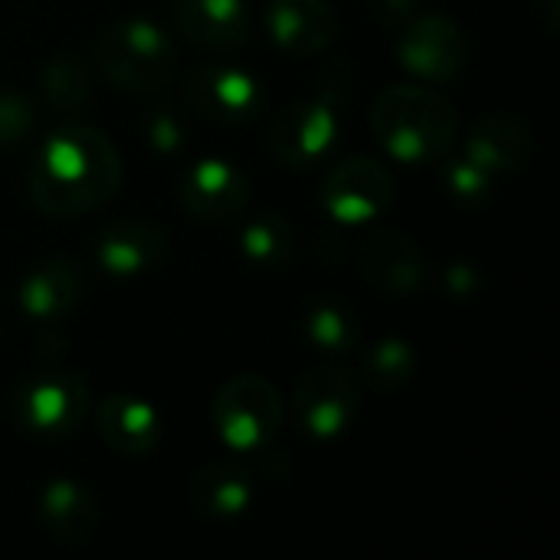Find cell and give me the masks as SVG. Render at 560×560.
Instances as JSON below:
<instances>
[{
  "mask_svg": "<svg viewBox=\"0 0 560 560\" xmlns=\"http://www.w3.org/2000/svg\"><path fill=\"white\" fill-rule=\"evenodd\" d=\"M13 413L36 436H69L89 417V387L75 374L30 377L16 390Z\"/></svg>",
  "mask_w": 560,
  "mask_h": 560,
  "instance_id": "obj_5",
  "label": "cell"
},
{
  "mask_svg": "<svg viewBox=\"0 0 560 560\" xmlns=\"http://www.w3.org/2000/svg\"><path fill=\"white\" fill-rule=\"evenodd\" d=\"M167 256V233L151 220H118L108 223L95 240V259L108 276L135 279L161 266Z\"/></svg>",
  "mask_w": 560,
  "mask_h": 560,
  "instance_id": "obj_12",
  "label": "cell"
},
{
  "mask_svg": "<svg viewBox=\"0 0 560 560\" xmlns=\"http://www.w3.org/2000/svg\"><path fill=\"white\" fill-rule=\"evenodd\" d=\"M466 154L479 161L489 174H512L532 161L535 135L515 115H489L472 128Z\"/></svg>",
  "mask_w": 560,
  "mask_h": 560,
  "instance_id": "obj_16",
  "label": "cell"
},
{
  "mask_svg": "<svg viewBox=\"0 0 560 560\" xmlns=\"http://www.w3.org/2000/svg\"><path fill=\"white\" fill-rule=\"evenodd\" d=\"M39 518L62 545H82L98 528V502L75 479H52L39 492Z\"/></svg>",
  "mask_w": 560,
  "mask_h": 560,
  "instance_id": "obj_19",
  "label": "cell"
},
{
  "mask_svg": "<svg viewBox=\"0 0 560 560\" xmlns=\"http://www.w3.org/2000/svg\"><path fill=\"white\" fill-rule=\"evenodd\" d=\"M249 200L246 174L220 158L197 161L180 180V203L200 223H220L236 217Z\"/></svg>",
  "mask_w": 560,
  "mask_h": 560,
  "instance_id": "obj_11",
  "label": "cell"
},
{
  "mask_svg": "<svg viewBox=\"0 0 560 560\" xmlns=\"http://www.w3.org/2000/svg\"><path fill=\"white\" fill-rule=\"evenodd\" d=\"M253 502V479L236 463H213L194 479V505L207 518H240Z\"/></svg>",
  "mask_w": 560,
  "mask_h": 560,
  "instance_id": "obj_20",
  "label": "cell"
},
{
  "mask_svg": "<svg viewBox=\"0 0 560 560\" xmlns=\"http://www.w3.org/2000/svg\"><path fill=\"white\" fill-rule=\"evenodd\" d=\"M95 427L105 446L121 456H148L161 440L158 410L148 400L128 394L105 397L95 410Z\"/></svg>",
  "mask_w": 560,
  "mask_h": 560,
  "instance_id": "obj_15",
  "label": "cell"
},
{
  "mask_svg": "<svg viewBox=\"0 0 560 560\" xmlns=\"http://www.w3.org/2000/svg\"><path fill=\"white\" fill-rule=\"evenodd\" d=\"M121 184L115 144L92 125L56 128L33 154L30 197L49 217H79L108 203Z\"/></svg>",
  "mask_w": 560,
  "mask_h": 560,
  "instance_id": "obj_1",
  "label": "cell"
},
{
  "mask_svg": "<svg viewBox=\"0 0 560 560\" xmlns=\"http://www.w3.org/2000/svg\"><path fill=\"white\" fill-rule=\"evenodd\" d=\"M417 3H420V0H377V10H381V16H384V20H390V23H404V20H410V16H413Z\"/></svg>",
  "mask_w": 560,
  "mask_h": 560,
  "instance_id": "obj_29",
  "label": "cell"
},
{
  "mask_svg": "<svg viewBox=\"0 0 560 560\" xmlns=\"http://www.w3.org/2000/svg\"><path fill=\"white\" fill-rule=\"evenodd\" d=\"M397 56L413 75L430 82H450L466 66V39L453 20L427 13L407 23L404 36L397 39Z\"/></svg>",
  "mask_w": 560,
  "mask_h": 560,
  "instance_id": "obj_10",
  "label": "cell"
},
{
  "mask_svg": "<svg viewBox=\"0 0 560 560\" xmlns=\"http://www.w3.org/2000/svg\"><path fill=\"white\" fill-rule=\"evenodd\" d=\"M187 95L194 112H200L210 121H220L226 128L246 125L262 112V85L253 72L226 66V62H210L200 66L190 82H187Z\"/></svg>",
  "mask_w": 560,
  "mask_h": 560,
  "instance_id": "obj_8",
  "label": "cell"
},
{
  "mask_svg": "<svg viewBox=\"0 0 560 560\" xmlns=\"http://www.w3.org/2000/svg\"><path fill=\"white\" fill-rule=\"evenodd\" d=\"M266 23L289 56H318L338 36V16L328 0H272Z\"/></svg>",
  "mask_w": 560,
  "mask_h": 560,
  "instance_id": "obj_14",
  "label": "cell"
},
{
  "mask_svg": "<svg viewBox=\"0 0 560 560\" xmlns=\"http://www.w3.org/2000/svg\"><path fill=\"white\" fill-rule=\"evenodd\" d=\"M240 249L256 269H282L292 256V226L279 213L256 217L240 233Z\"/></svg>",
  "mask_w": 560,
  "mask_h": 560,
  "instance_id": "obj_21",
  "label": "cell"
},
{
  "mask_svg": "<svg viewBox=\"0 0 560 560\" xmlns=\"http://www.w3.org/2000/svg\"><path fill=\"white\" fill-rule=\"evenodd\" d=\"M413 371H417V351L404 338H384L364 358V377L377 390H400L404 384H410Z\"/></svg>",
  "mask_w": 560,
  "mask_h": 560,
  "instance_id": "obj_24",
  "label": "cell"
},
{
  "mask_svg": "<svg viewBox=\"0 0 560 560\" xmlns=\"http://www.w3.org/2000/svg\"><path fill=\"white\" fill-rule=\"evenodd\" d=\"M79 299H82V272L62 256L43 259L20 285V308L46 325L66 318Z\"/></svg>",
  "mask_w": 560,
  "mask_h": 560,
  "instance_id": "obj_17",
  "label": "cell"
},
{
  "mask_svg": "<svg viewBox=\"0 0 560 560\" xmlns=\"http://www.w3.org/2000/svg\"><path fill=\"white\" fill-rule=\"evenodd\" d=\"M148 141L158 154H174L184 148V121L171 108H158L148 118Z\"/></svg>",
  "mask_w": 560,
  "mask_h": 560,
  "instance_id": "obj_27",
  "label": "cell"
},
{
  "mask_svg": "<svg viewBox=\"0 0 560 560\" xmlns=\"http://www.w3.org/2000/svg\"><path fill=\"white\" fill-rule=\"evenodd\" d=\"M361 272L387 295H410L423 282V253L400 230H377L361 246Z\"/></svg>",
  "mask_w": 560,
  "mask_h": 560,
  "instance_id": "obj_13",
  "label": "cell"
},
{
  "mask_svg": "<svg viewBox=\"0 0 560 560\" xmlns=\"http://www.w3.org/2000/svg\"><path fill=\"white\" fill-rule=\"evenodd\" d=\"M443 282H446V292H450L453 299H459V302L472 299V295L479 292V285H482L479 272H476L472 266H463V262L450 266V269L443 272Z\"/></svg>",
  "mask_w": 560,
  "mask_h": 560,
  "instance_id": "obj_28",
  "label": "cell"
},
{
  "mask_svg": "<svg viewBox=\"0 0 560 560\" xmlns=\"http://www.w3.org/2000/svg\"><path fill=\"white\" fill-rule=\"evenodd\" d=\"M358 413V384L341 368H315L295 387V417L315 440L341 436Z\"/></svg>",
  "mask_w": 560,
  "mask_h": 560,
  "instance_id": "obj_9",
  "label": "cell"
},
{
  "mask_svg": "<svg viewBox=\"0 0 560 560\" xmlns=\"http://www.w3.org/2000/svg\"><path fill=\"white\" fill-rule=\"evenodd\" d=\"M36 125V112L33 102L20 92L0 89V148H13L20 144Z\"/></svg>",
  "mask_w": 560,
  "mask_h": 560,
  "instance_id": "obj_26",
  "label": "cell"
},
{
  "mask_svg": "<svg viewBox=\"0 0 560 560\" xmlns=\"http://www.w3.org/2000/svg\"><path fill=\"white\" fill-rule=\"evenodd\" d=\"M305 335L325 354H348L358 348V322L348 305L335 299H318L305 312Z\"/></svg>",
  "mask_w": 560,
  "mask_h": 560,
  "instance_id": "obj_22",
  "label": "cell"
},
{
  "mask_svg": "<svg viewBox=\"0 0 560 560\" xmlns=\"http://www.w3.org/2000/svg\"><path fill=\"white\" fill-rule=\"evenodd\" d=\"M177 26L197 46L236 49L249 33V10L246 0H180Z\"/></svg>",
  "mask_w": 560,
  "mask_h": 560,
  "instance_id": "obj_18",
  "label": "cell"
},
{
  "mask_svg": "<svg viewBox=\"0 0 560 560\" xmlns=\"http://www.w3.org/2000/svg\"><path fill=\"white\" fill-rule=\"evenodd\" d=\"M39 85H43L46 102L56 112H79L92 98L89 69L75 56H56V59H49L43 66V72H39Z\"/></svg>",
  "mask_w": 560,
  "mask_h": 560,
  "instance_id": "obj_23",
  "label": "cell"
},
{
  "mask_svg": "<svg viewBox=\"0 0 560 560\" xmlns=\"http://www.w3.org/2000/svg\"><path fill=\"white\" fill-rule=\"evenodd\" d=\"M213 427L233 453H256L282 427V397L259 374L226 381L213 400Z\"/></svg>",
  "mask_w": 560,
  "mask_h": 560,
  "instance_id": "obj_4",
  "label": "cell"
},
{
  "mask_svg": "<svg viewBox=\"0 0 560 560\" xmlns=\"http://www.w3.org/2000/svg\"><path fill=\"white\" fill-rule=\"evenodd\" d=\"M92 62L125 92H158L174 75V46L148 20H118L95 36Z\"/></svg>",
  "mask_w": 560,
  "mask_h": 560,
  "instance_id": "obj_3",
  "label": "cell"
},
{
  "mask_svg": "<svg viewBox=\"0 0 560 560\" xmlns=\"http://www.w3.org/2000/svg\"><path fill=\"white\" fill-rule=\"evenodd\" d=\"M394 200V177L390 171L368 158L354 154L335 164L322 180V207L338 223H368L381 217Z\"/></svg>",
  "mask_w": 560,
  "mask_h": 560,
  "instance_id": "obj_7",
  "label": "cell"
},
{
  "mask_svg": "<svg viewBox=\"0 0 560 560\" xmlns=\"http://www.w3.org/2000/svg\"><path fill=\"white\" fill-rule=\"evenodd\" d=\"M338 141V115H335V95H315L289 105L279 112L269 131V148L272 154L292 167L305 171L315 167Z\"/></svg>",
  "mask_w": 560,
  "mask_h": 560,
  "instance_id": "obj_6",
  "label": "cell"
},
{
  "mask_svg": "<svg viewBox=\"0 0 560 560\" xmlns=\"http://www.w3.org/2000/svg\"><path fill=\"white\" fill-rule=\"evenodd\" d=\"M377 141L407 164L440 161L456 138V108L433 89L390 85L377 95L371 115Z\"/></svg>",
  "mask_w": 560,
  "mask_h": 560,
  "instance_id": "obj_2",
  "label": "cell"
},
{
  "mask_svg": "<svg viewBox=\"0 0 560 560\" xmlns=\"http://www.w3.org/2000/svg\"><path fill=\"white\" fill-rule=\"evenodd\" d=\"M446 190L459 200V203H482L492 194V180L495 174H489L479 161H472L469 154H463L459 161H453L443 171Z\"/></svg>",
  "mask_w": 560,
  "mask_h": 560,
  "instance_id": "obj_25",
  "label": "cell"
}]
</instances>
